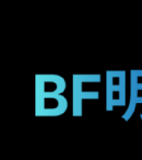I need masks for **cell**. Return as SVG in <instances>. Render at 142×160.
Wrapping results in <instances>:
<instances>
[{
    "mask_svg": "<svg viewBox=\"0 0 142 160\" xmlns=\"http://www.w3.org/2000/svg\"><path fill=\"white\" fill-rule=\"evenodd\" d=\"M68 102L62 96H43L36 94V115L58 116L64 113Z\"/></svg>",
    "mask_w": 142,
    "mask_h": 160,
    "instance_id": "obj_1",
    "label": "cell"
},
{
    "mask_svg": "<svg viewBox=\"0 0 142 160\" xmlns=\"http://www.w3.org/2000/svg\"><path fill=\"white\" fill-rule=\"evenodd\" d=\"M81 82H100V75H74Z\"/></svg>",
    "mask_w": 142,
    "mask_h": 160,
    "instance_id": "obj_2",
    "label": "cell"
},
{
    "mask_svg": "<svg viewBox=\"0 0 142 160\" xmlns=\"http://www.w3.org/2000/svg\"><path fill=\"white\" fill-rule=\"evenodd\" d=\"M98 96H100V93H98L97 91H83L82 94H81V99H84V100H87V99H94V100H97L98 99Z\"/></svg>",
    "mask_w": 142,
    "mask_h": 160,
    "instance_id": "obj_3",
    "label": "cell"
},
{
    "mask_svg": "<svg viewBox=\"0 0 142 160\" xmlns=\"http://www.w3.org/2000/svg\"><path fill=\"white\" fill-rule=\"evenodd\" d=\"M135 102H137V103H142V97H138Z\"/></svg>",
    "mask_w": 142,
    "mask_h": 160,
    "instance_id": "obj_4",
    "label": "cell"
},
{
    "mask_svg": "<svg viewBox=\"0 0 142 160\" xmlns=\"http://www.w3.org/2000/svg\"><path fill=\"white\" fill-rule=\"evenodd\" d=\"M137 89H138V91H139V90H142V83H138Z\"/></svg>",
    "mask_w": 142,
    "mask_h": 160,
    "instance_id": "obj_5",
    "label": "cell"
}]
</instances>
